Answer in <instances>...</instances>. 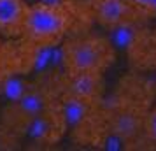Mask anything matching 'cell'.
Masks as SVG:
<instances>
[{"label": "cell", "mask_w": 156, "mask_h": 151, "mask_svg": "<svg viewBox=\"0 0 156 151\" xmlns=\"http://www.w3.org/2000/svg\"><path fill=\"white\" fill-rule=\"evenodd\" d=\"M128 58L137 72H156V28L140 30L128 48Z\"/></svg>", "instance_id": "6"}, {"label": "cell", "mask_w": 156, "mask_h": 151, "mask_svg": "<svg viewBox=\"0 0 156 151\" xmlns=\"http://www.w3.org/2000/svg\"><path fill=\"white\" fill-rule=\"evenodd\" d=\"M116 62V49L104 35L74 34L62 42V69L67 74H104Z\"/></svg>", "instance_id": "3"}, {"label": "cell", "mask_w": 156, "mask_h": 151, "mask_svg": "<svg viewBox=\"0 0 156 151\" xmlns=\"http://www.w3.org/2000/svg\"><path fill=\"white\" fill-rule=\"evenodd\" d=\"M58 99L53 76L48 79L32 83L14 102L7 104L2 111V127L11 130L14 135L21 137L28 128L32 120H35L42 111L53 106Z\"/></svg>", "instance_id": "4"}, {"label": "cell", "mask_w": 156, "mask_h": 151, "mask_svg": "<svg viewBox=\"0 0 156 151\" xmlns=\"http://www.w3.org/2000/svg\"><path fill=\"white\" fill-rule=\"evenodd\" d=\"M28 7L25 0H0V32L11 39H21Z\"/></svg>", "instance_id": "7"}, {"label": "cell", "mask_w": 156, "mask_h": 151, "mask_svg": "<svg viewBox=\"0 0 156 151\" xmlns=\"http://www.w3.org/2000/svg\"><path fill=\"white\" fill-rule=\"evenodd\" d=\"M146 139L149 141V144H156V102L146 120Z\"/></svg>", "instance_id": "8"}, {"label": "cell", "mask_w": 156, "mask_h": 151, "mask_svg": "<svg viewBox=\"0 0 156 151\" xmlns=\"http://www.w3.org/2000/svg\"><path fill=\"white\" fill-rule=\"evenodd\" d=\"M137 9H140L144 14L151 18H156V0H132Z\"/></svg>", "instance_id": "9"}, {"label": "cell", "mask_w": 156, "mask_h": 151, "mask_svg": "<svg viewBox=\"0 0 156 151\" xmlns=\"http://www.w3.org/2000/svg\"><path fill=\"white\" fill-rule=\"evenodd\" d=\"M88 20L81 13L77 0L62 2H37L28 7L21 39L39 48L62 44L72 32L81 28Z\"/></svg>", "instance_id": "2"}, {"label": "cell", "mask_w": 156, "mask_h": 151, "mask_svg": "<svg viewBox=\"0 0 156 151\" xmlns=\"http://www.w3.org/2000/svg\"><path fill=\"white\" fill-rule=\"evenodd\" d=\"M156 84L142 72H132L121 77L109 99H102L98 116L112 141L126 148L149 144L146 139V120L154 106Z\"/></svg>", "instance_id": "1"}, {"label": "cell", "mask_w": 156, "mask_h": 151, "mask_svg": "<svg viewBox=\"0 0 156 151\" xmlns=\"http://www.w3.org/2000/svg\"><path fill=\"white\" fill-rule=\"evenodd\" d=\"M77 5L88 23H97L109 30L140 27L149 20L132 0H77Z\"/></svg>", "instance_id": "5"}]
</instances>
